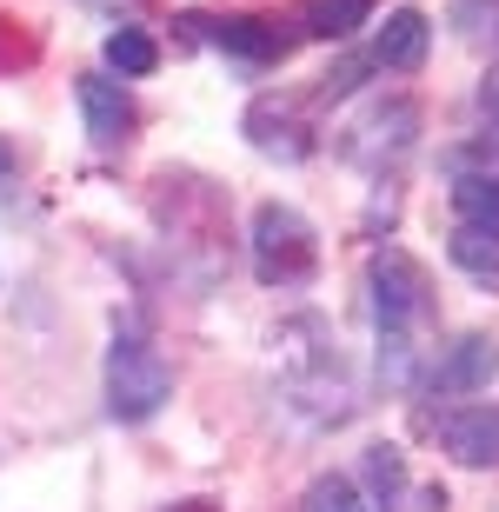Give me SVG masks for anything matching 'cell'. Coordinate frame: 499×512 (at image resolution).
<instances>
[{
  "label": "cell",
  "mask_w": 499,
  "mask_h": 512,
  "mask_svg": "<svg viewBox=\"0 0 499 512\" xmlns=\"http://www.w3.org/2000/svg\"><path fill=\"white\" fill-rule=\"evenodd\" d=\"M366 300H373L380 340H413V326L433 313V280L406 247H380L366 260Z\"/></svg>",
  "instance_id": "cell-2"
},
{
  "label": "cell",
  "mask_w": 499,
  "mask_h": 512,
  "mask_svg": "<svg viewBox=\"0 0 499 512\" xmlns=\"http://www.w3.org/2000/svg\"><path fill=\"white\" fill-rule=\"evenodd\" d=\"M446 253H453V266H460V273H473V280H486V286L499 280V233H486V227H453Z\"/></svg>",
  "instance_id": "cell-12"
},
{
  "label": "cell",
  "mask_w": 499,
  "mask_h": 512,
  "mask_svg": "<svg viewBox=\"0 0 499 512\" xmlns=\"http://www.w3.org/2000/svg\"><path fill=\"white\" fill-rule=\"evenodd\" d=\"M100 54H107V67H114V74H127V80H140V74H154V67H160V47L140 34V27H114Z\"/></svg>",
  "instance_id": "cell-14"
},
{
  "label": "cell",
  "mask_w": 499,
  "mask_h": 512,
  "mask_svg": "<svg viewBox=\"0 0 499 512\" xmlns=\"http://www.w3.org/2000/svg\"><path fill=\"white\" fill-rule=\"evenodd\" d=\"M307 512H366V499H360V486L346 473H320L307 486Z\"/></svg>",
  "instance_id": "cell-15"
},
{
  "label": "cell",
  "mask_w": 499,
  "mask_h": 512,
  "mask_svg": "<svg viewBox=\"0 0 499 512\" xmlns=\"http://www.w3.org/2000/svg\"><path fill=\"white\" fill-rule=\"evenodd\" d=\"M499 380V340L493 333H460L433 360V393H486Z\"/></svg>",
  "instance_id": "cell-5"
},
{
  "label": "cell",
  "mask_w": 499,
  "mask_h": 512,
  "mask_svg": "<svg viewBox=\"0 0 499 512\" xmlns=\"http://www.w3.org/2000/svg\"><path fill=\"white\" fill-rule=\"evenodd\" d=\"M366 479H373V493L393 506V499L406 493V459H400V446H366Z\"/></svg>",
  "instance_id": "cell-16"
},
{
  "label": "cell",
  "mask_w": 499,
  "mask_h": 512,
  "mask_svg": "<svg viewBox=\"0 0 499 512\" xmlns=\"http://www.w3.org/2000/svg\"><path fill=\"white\" fill-rule=\"evenodd\" d=\"M187 27H200V40H207V47H220V54H233V60H247V67L287 60V34H280L273 20L227 14V20H187Z\"/></svg>",
  "instance_id": "cell-6"
},
{
  "label": "cell",
  "mask_w": 499,
  "mask_h": 512,
  "mask_svg": "<svg viewBox=\"0 0 499 512\" xmlns=\"http://www.w3.org/2000/svg\"><path fill=\"white\" fill-rule=\"evenodd\" d=\"M413 133H420V107L413 100H386L360 127L346 133V160H360V167H386V160H400L413 147Z\"/></svg>",
  "instance_id": "cell-4"
},
{
  "label": "cell",
  "mask_w": 499,
  "mask_h": 512,
  "mask_svg": "<svg viewBox=\"0 0 499 512\" xmlns=\"http://www.w3.org/2000/svg\"><path fill=\"white\" fill-rule=\"evenodd\" d=\"M440 446L460 466H499V406H460V413H446Z\"/></svg>",
  "instance_id": "cell-8"
},
{
  "label": "cell",
  "mask_w": 499,
  "mask_h": 512,
  "mask_svg": "<svg viewBox=\"0 0 499 512\" xmlns=\"http://www.w3.org/2000/svg\"><path fill=\"white\" fill-rule=\"evenodd\" d=\"M80 114H87V133H94V147H120L127 133H134V100L127 87L107 74H87L80 80Z\"/></svg>",
  "instance_id": "cell-9"
},
{
  "label": "cell",
  "mask_w": 499,
  "mask_h": 512,
  "mask_svg": "<svg viewBox=\"0 0 499 512\" xmlns=\"http://www.w3.org/2000/svg\"><path fill=\"white\" fill-rule=\"evenodd\" d=\"M426 47H433V27H426V14L420 7H393L386 14V27L373 34V67H393V74H413L426 60Z\"/></svg>",
  "instance_id": "cell-10"
},
{
  "label": "cell",
  "mask_w": 499,
  "mask_h": 512,
  "mask_svg": "<svg viewBox=\"0 0 499 512\" xmlns=\"http://www.w3.org/2000/svg\"><path fill=\"white\" fill-rule=\"evenodd\" d=\"M247 140L267 153V160H307V153H313L307 114H300L293 100H273V94L247 107Z\"/></svg>",
  "instance_id": "cell-7"
},
{
  "label": "cell",
  "mask_w": 499,
  "mask_h": 512,
  "mask_svg": "<svg viewBox=\"0 0 499 512\" xmlns=\"http://www.w3.org/2000/svg\"><path fill=\"white\" fill-rule=\"evenodd\" d=\"M453 213H460V227L499 233V167H460L453 173Z\"/></svg>",
  "instance_id": "cell-11"
},
{
  "label": "cell",
  "mask_w": 499,
  "mask_h": 512,
  "mask_svg": "<svg viewBox=\"0 0 499 512\" xmlns=\"http://www.w3.org/2000/svg\"><path fill=\"white\" fill-rule=\"evenodd\" d=\"M373 14V0H307V34L313 40H353Z\"/></svg>",
  "instance_id": "cell-13"
},
{
  "label": "cell",
  "mask_w": 499,
  "mask_h": 512,
  "mask_svg": "<svg viewBox=\"0 0 499 512\" xmlns=\"http://www.w3.org/2000/svg\"><path fill=\"white\" fill-rule=\"evenodd\" d=\"M0 193H14V147L0 140Z\"/></svg>",
  "instance_id": "cell-18"
},
{
  "label": "cell",
  "mask_w": 499,
  "mask_h": 512,
  "mask_svg": "<svg viewBox=\"0 0 499 512\" xmlns=\"http://www.w3.org/2000/svg\"><path fill=\"white\" fill-rule=\"evenodd\" d=\"M167 512H220L213 499H180V506H167Z\"/></svg>",
  "instance_id": "cell-19"
},
{
  "label": "cell",
  "mask_w": 499,
  "mask_h": 512,
  "mask_svg": "<svg viewBox=\"0 0 499 512\" xmlns=\"http://www.w3.org/2000/svg\"><path fill=\"white\" fill-rule=\"evenodd\" d=\"M167 399H173V366L154 353L147 333L120 326L114 346H107V413L140 426V419H154Z\"/></svg>",
  "instance_id": "cell-1"
},
{
  "label": "cell",
  "mask_w": 499,
  "mask_h": 512,
  "mask_svg": "<svg viewBox=\"0 0 499 512\" xmlns=\"http://www.w3.org/2000/svg\"><path fill=\"white\" fill-rule=\"evenodd\" d=\"M366 67H373L366 54H346L340 67H327V74H320V87H313V100H320V107H333V100H346V94H353V87L366 80Z\"/></svg>",
  "instance_id": "cell-17"
},
{
  "label": "cell",
  "mask_w": 499,
  "mask_h": 512,
  "mask_svg": "<svg viewBox=\"0 0 499 512\" xmlns=\"http://www.w3.org/2000/svg\"><path fill=\"white\" fill-rule=\"evenodd\" d=\"M253 273H260V286H307L313 273H320V240H313L307 213L280 207V200H267V207L253 213Z\"/></svg>",
  "instance_id": "cell-3"
}]
</instances>
